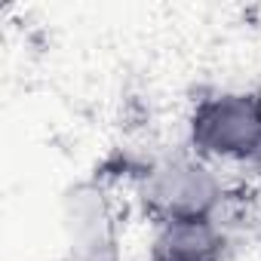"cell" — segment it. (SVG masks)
I'll return each mask as SVG.
<instances>
[{
    "mask_svg": "<svg viewBox=\"0 0 261 261\" xmlns=\"http://www.w3.org/2000/svg\"><path fill=\"white\" fill-rule=\"evenodd\" d=\"M136 197L151 227L175 218H227L237 203L218 166L197 157L191 148L160 154L139 166Z\"/></svg>",
    "mask_w": 261,
    "mask_h": 261,
    "instance_id": "cell-1",
    "label": "cell"
},
{
    "mask_svg": "<svg viewBox=\"0 0 261 261\" xmlns=\"http://www.w3.org/2000/svg\"><path fill=\"white\" fill-rule=\"evenodd\" d=\"M188 148L212 166L261 172V89H212L194 98Z\"/></svg>",
    "mask_w": 261,
    "mask_h": 261,
    "instance_id": "cell-2",
    "label": "cell"
},
{
    "mask_svg": "<svg viewBox=\"0 0 261 261\" xmlns=\"http://www.w3.org/2000/svg\"><path fill=\"white\" fill-rule=\"evenodd\" d=\"M148 261H230L227 218H175L154 224Z\"/></svg>",
    "mask_w": 261,
    "mask_h": 261,
    "instance_id": "cell-3",
    "label": "cell"
}]
</instances>
